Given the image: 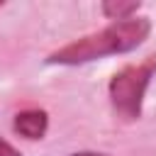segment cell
I'll return each instance as SVG.
<instances>
[{"instance_id":"1","label":"cell","mask_w":156,"mask_h":156,"mask_svg":"<svg viewBox=\"0 0 156 156\" xmlns=\"http://www.w3.org/2000/svg\"><path fill=\"white\" fill-rule=\"evenodd\" d=\"M151 32V22L149 17H129V20H119L107 24L100 32L85 34L56 51L49 54L46 63H58V66H78V63H88L95 58H105V56H117V54H127L134 51L136 46H141L146 41Z\"/></svg>"},{"instance_id":"2","label":"cell","mask_w":156,"mask_h":156,"mask_svg":"<svg viewBox=\"0 0 156 156\" xmlns=\"http://www.w3.org/2000/svg\"><path fill=\"white\" fill-rule=\"evenodd\" d=\"M154 73H156V54L146 56L139 63H129L119 68L110 78L107 93H110V102L117 117H122L124 122H136L141 117L144 95H146V88Z\"/></svg>"},{"instance_id":"3","label":"cell","mask_w":156,"mask_h":156,"mask_svg":"<svg viewBox=\"0 0 156 156\" xmlns=\"http://www.w3.org/2000/svg\"><path fill=\"white\" fill-rule=\"evenodd\" d=\"M12 127H15V132L20 136L37 141L49 129V115L44 110H22V112L15 115V124Z\"/></svg>"},{"instance_id":"4","label":"cell","mask_w":156,"mask_h":156,"mask_svg":"<svg viewBox=\"0 0 156 156\" xmlns=\"http://www.w3.org/2000/svg\"><path fill=\"white\" fill-rule=\"evenodd\" d=\"M100 7H102V15H105L107 20L119 22V20L134 17L136 10L141 7V2H139V0H105Z\"/></svg>"},{"instance_id":"5","label":"cell","mask_w":156,"mask_h":156,"mask_svg":"<svg viewBox=\"0 0 156 156\" xmlns=\"http://www.w3.org/2000/svg\"><path fill=\"white\" fill-rule=\"evenodd\" d=\"M0 156H22L10 141H5V139H0Z\"/></svg>"},{"instance_id":"6","label":"cell","mask_w":156,"mask_h":156,"mask_svg":"<svg viewBox=\"0 0 156 156\" xmlns=\"http://www.w3.org/2000/svg\"><path fill=\"white\" fill-rule=\"evenodd\" d=\"M71 156H105V154H98V151H80V154H71Z\"/></svg>"},{"instance_id":"7","label":"cell","mask_w":156,"mask_h":156,"mask_svg":"<svg viewBox=\"0 0 156 156\" xmlns=\"http://www.w3.org/2000/svg\"><path fill=\"white\" fill-rule=\"evenodd\" d=\"M0 7H2V0H0Z\"/></svg>"}]
</instances>
